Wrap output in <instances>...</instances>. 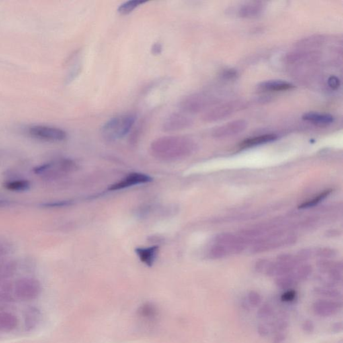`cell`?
<instances>
[{
	"mask_svg": "<svg viewBox=\"0 0 343 343\" xmlns=\"http://www.w3.org/2000/svg\"><path fill=\"white\" fill-rule=\"evenodd\" d=\"M196 150L194 140L185 136H169L157 138L150 145V153L156 159L175 161L190 157Z\"/></svg>",
	"mask_w": 343,
	"mask_h": 343,
	"instance_id": "6da1fadb",
	"label": "cell"
},
{
	"mask_svg": "<svg viewBox=\"0 0 343 343\" xmlns=\"http://www.w3.org/2000/svg\"><path fill=\"white\" fill-rule=\"evenodd\" d=\"M136 116L124 114L115 117L103 125L101 135L106 141L115 142L128 135L135 124Z\"/></svg>",
	"mask_w": 343,
	"mask_h": 343,
	"instance_id": "7a4b0ae2",
	"label": "cell"
},
{
	"mask_svg": "<svg viewBox=\"0 0 343 343\" xmlns=\"http://www.w3.org/2000/svg\"><path fill=\"white\" fill-rule=\"evenodd\" d=\"M215 104V99L205 93H195L187 95L180 101V108L186 114L204 112Z\"/></svg>",
	"mask_w": 343,
	"mask_h": 343,
	"instance_id": "3957f363",
	"label": "cell"
},
{
	"mask_svg": "<svg viewBox=\"0 0 343 343\" xmlns=\"http://www.w3.org/2000/svg\"><path fill=\"white\" fill-rule=\"evenodd\" d=\"M237 105L233 102H227L215 104L209 107L203 113L202 120L205 122H216L223 120L234 114L236 109L238 108Z\"/></svg>",
	"mask_w": 343,
	"mask_h": 343,
	"instance_id": "277c9868",
	"label": "cell"
},
{
	"mask_svg": "<svg viewBox=\"0 0 343 343\" xmlns=\"http://www.w3.org/2000/svg\"><path fill=\"white\" fill-rule=\"evenodd\" d=\"M29 134L36 139L46 142L63 141L67 133L61 129L47 126H34L29 128Z\"/></svg>",
	"mask_w": 343,
	"mask_h": 343,
	"instance_id": "5b68a950",
	"label": "cell"
},
{
	"mask_svg": "<svg viewBox=\"0 0 343 343\" xmlns=\"http://www.w3.org/2000/svg\"><path fill=\"white\" fill-rule=\"evenodd\" d=\"M194 124L192 119L183 112L173 113L164 121L163 130L166 132L180 131L190 128Z\"/></svg>",
	"mask_w": 343,
	"mask_h": 343,
	"instance_id": "8992f818",
	"label": "cell"
},
{
	"mask_svg": "<svg viewBox=\"0 0 343 343\" xmlns=\"http://www.w3.org/2000/svg\"><path fill=\"white\" fill-rule=\"evenodd\" d=\"M247 122L243 120H237L218 126L212 132V136L215 138H227L238 135L246 130Z\"/></svg>",
	"mask_w": 343,
	"mask_h": 343,
	"instance_id": "52a82bcc",
	"label": "cell"
},
{
	"mask_svg": "<svg viewBox=\"0 0 343 343\" xmlns=\"http://www.w3.org/2000/svg\"><path fill=\"white\" fill-rule=\"evenodd\" d=\"M153 178L148 175L142 173L133 172L127 175L119 182L115 183L110 186L109 190L112 191L122 190L136 185L146 184L151 182Z\"/></svg>",
	"mask_w": 343,
	"mask_h": 343,
	"instance_id": "ba28073f",
	"label": "cell"
},
{
	"mask_svg": "<svg viewBox=\"0 0 343 343\" xmlns=\"http://www.w3.org/2000/svg\"><path fill=\"white\" fill-rule=\"evenodd\" d=\"M40 288L38 282L33 280H22L15 288V294L19 299L31 300L36 298L40 293Z\"/></svg>",
	"mask_w": 343,
	"mask_h": 343,
	"instance_id": "9c48e42d",
	"label": "cell"
},
{
	"mask_svg": "<svg viewBox=\"0 0 343 343\" xmlns=\"http://www.w3.org/2000/svg\"><path fill=\"white\" fill-rule=\"evenodd\" d=\"M342 304L331 300H318L313 305V311L316 315L322 317H328L335 315L341 309Z\"/></svg>",
	"mask_w": 343,
	"mask_h": 343,
	"instance_id": "30bf717a",
	"label": "cell"
},
{
	"mask_svg": "<svg viewBox=\"0 0 343 343\" xmlns=\"http://www.w3.org/2000/svg\"><path fill=\"white\" fill-rule=\"evenodd\" d=\"M265 10V5L262 1H249L239 7L238 14L244 18H256L260 16Z\"/></svg>",
	"mask_w": 343,
	"mask_h": 343,
	"instance_id": "8fae6325",
	"label": "cell"
},
{
	"mask_svg": "<svg viewBox=\"0 0 343 343\" xmlns=\"http://www.w3.org/2000/svg\"><path fill=\"white\" fill-rule=\"evenodd\" d=\"M135 251L142 262L146 266H152L157 259L159 247L155 245L150 247H138Z\"/></svg>",
	"mask_w": 343,
	"mask_h": 343,
	"instance_id": "7c38bea8",
	"label": "cell"
},
{
	"mask_svg": "<svg viewBox=\"0 0 343 343\" xmlns=\"http://www.w3.org/2000/svg\"><path fill=\"white\" fill-rule=\"evenodd\" d=\"M303 119L316 126L321 127L329 126L334 122V118L332 115L319 112L307 113L304 115Z\"/></svg>",
	"mask_w": 343,
	"mask_h": 343,
	"instance_id": "4fadbf2b",
	"label": "cell"
},
{
	"mask_svg": "<svg viewBox=\"0 0 343 343\" xmlns=\"http://www.w3.org/2000/svg\"><path fill=\"white\" fill-rule=\"evenodd\" d=\"M259 87L264 91H283L294 88V85L282 80H269L261 83Z\"/></svg>",
	"mask_w": 343,
	"mask_h": 343,
	"instance_id": "5bb4252c",
	"label": "cell"
},
{
	"mask_svg": "<svg viewBox=\"0 0 343 343\" xmlns=\"http://www.w3.org/2000/svg\"><path fill=\"white\" fill-rule=\"evenodd\" d=\"M278 136L275 134H264V135H261L259 136H255V137L247 138L243 140L241 144H239L241 148H248L254 147V146L262 145V144L270 143V142H274L277 140Z\"/></svg>",
	"mask_w": 343,
	"mask_h": 343,
	"instance_id": "9a60e30c",
	"label": "cell"
},
{
	"mask_svg": "<svg viewBox=\"0 0 343 343\" xmlns=\"http://www.w3.org/2000/svg\"><path fill=\"white\" fill-rule=\"evenodd\" d=\"M40 311L37 308L30 307L27 309L24 315L25 328L27 331L33 330L36 328L41 320Z\"/></svg>",
	"mask_w": 343,
	"mask_h": 343,
	"instance_id": "2e32d148",
	"label": "cell"
},
{
	"mask_svg": "<svg viewBox=\"0 0 343 343\" xmlns=\"http://www.w3.org/2000/svg\"><path fill=\"white\" fill-rule=\"evenodd\" d=\"M17 325L15 316L8 313H0V331L9 332L13 330Z\"/></svg>",
	"mask_w": 343,
	"mask_h": 343,
	"instance_id": "e0dca14e",
	"label": "cell"
},
{
	"mask_svg": "<svg viewBox=\"0 0 343 343\" xmlns=\"http://www.w3.org/2000/svg\"><path fill=\"white\" fill-rule=\"evenodd\" d=\"M144 3H146V1H141V0H130V1H126L119 6L118 13L124 15L130 14L134 9Z\"/></svg>",
	"mask_w": 343,
	"mask_h": 343,
	"instance_id": "ac0fdd59",
	"label": "cell"
},
{
	"mask_svg": "<svg viewBox=\"0 0 343 343\" xmlns=\"http://www.w3.org/2000/svg\"><path fill=\"white\" fill-rule=\"evenodd\" d=\"M298 281L295 275H285L277 279L276 283L279 288L282 290H286L295 285Z\"/></svg>",
	"mask_w": 343,
	"mask_h": 343,
	"instance_id": "d6986e66",
	"label": "cell"
},
{
	"mask_svg": "<svg viewBox=\"0 0 343 343\" xmlns=\"http://www.w3.org/2000/svg\"><path fill=\"white\" fill-rule=\"evenodd\" d=\"M3 186L9 190L24 191L30 188V183L29 181L25 180H14L6 182Z\"/></svg>",
	"mask_w": 343,
	"mask_h": 343,
	"instance_id": "ffe728a7",
	"label": "cell"
},
{
	"mask_svg": "<svg viewBox=\"0 0 343 343\" xmlns=\"http://www.w3.org/2000/svg\"><path fill=\"white\" fill-rule=\"evenodd\" d=\"M332 192V190H326L323 191V192L320 193L316 197L313 198V199L304 202V203L300 204L299 208H306L312 207V206H315L316 204H319L322 200H324L325 198L328 196L329 194Z\"/></svg>",
	"mask_w": 343,
	"mask_h": 343,
	"instance_id": "44dd1931",
	"label": "cell"
},
{
	"mask_svg": "<svg viewBox=\"0 0 343 343\" xmlns=\"http://www.w3.org/2000/svg\"><path fill=\"white\" fill-rule=\"evenodd\" d=\"M315 291L317 294L327 298H339L341 296L340 291L331 288H317Z\"/></svg>",
	"mask_w": 343,
	"mask_h": 343,
	"instance_id": "7402d4cb",
	"label": "cell"
},
{
	"mask_svg": "<svg viewBox=\"0 0 343 343\" xmlns=\"http://www.w3.org/2000/svg\"><path fill=\"white\" fill-rule=\"evenodd\" d=\"M273 313H274V309H273L272 306L266 304L259 309L257 315L259 319H265L271 317Z\"/></svg>",
	"mask_w": 343,
	"mask_h": 343,
	"instance_id": "603a6c76",
	"label": "cell"
},
{
	"mask_svg": "<svg viewBox=\"0 0 343 343\" xmlns=\"http://www.w3.org/2000/svg\"><path fill=\"white\" fill-rule=\"evenodd\" d=\"M312 268L309 266H304L298 269L297 273L295 275L298 280H307L310 274H311Z\"/></svg>",
	"mask_w": 343,
	"mask_h": 343,
	"instance_id": "cb8c5ba5",
	"label": "cell"
},
{
	"mask_svg": "<svg viewBox=\"0 0 343 343\" xmlns=\"http://www.w3.org/2000/svg\"><path fill=\"white\" fill-rule=\"evenodd\" d=\"M248 301L253 307H258L262 303V299L260 294L255 291H251L248 294Z\"/></svg>",
	"mask_w": 343,
	"mask_h": 343,
	"instance_id": "d4e9b609",
	"label": "cell"
},
{
	"mask_svg": "<svg viewBox=\"0 0 343 343\" xmlns=\"http://www.w3.org/2000/svg\"><path fill=\"white\" fill-rule=\"evenodd\" d=\"M71 201H56L51 202H46L42 204L44 207H60V206H65L71 205Z\"/></svg>",
	"mask_w": 343,
	"mask_h": 343,
	"instance_id": "484cf974",
	"label": "cell"
},
{
	"mask_svg": "<svg viewBox=\"0 0 343 343\" xmlns=\"http://www.w3.org/2000/svg\"><path fill=\"white\" fill-rule=\"evenodd\" d=\"M302 328L305 333L310 334V333H313L315 331V325L311 320H307L304 322L303 325H302Z\"/></svg>",
	"mask_w": 343,
	"mask_h": 343,
	"instance_id": "4316f807",
	"label": "cell"
},
{
	"mask_svg": "<svg viewBox=\"0 0 343 343\" xmlns=\"http://www.w3.org/2000/svg\"><path fill=\"white\" fill-rule=\"evenodd\" d=\"M296 292L294 290H288L282 294L281 299L283 302H292L295 299Z\"/></svg>",
	"mask_w": 343,
	"mask_h": 343,
	"instance_id": "83f0119b",
	"label": "cell"
},
{
	"mask_svg": "<svg viewBox=\"0 0 343 343\" xmlns=\"http://www.w3.org/2000/svg\"><path fill=\"white\" fill-rule=\"evenodd\" d=\"M288 323L285 320L280 319L277 321L275 324V329L277 331L281 332V331H285L288 328Z\"/></svg>",
	"mask_w": 343,
	"mask_h": 343,
	"instance_id": "f1b7e54d",
	"label": "cell"
},
{
	"mask_svg": "<svg viewBox=\"0 0 343 343\" xmlns=\"http://www.w3.org/2000/svg\"><path fill=\"white\" fill-rule=\"evenodd\" d=\"M340 81L336 76H331L328 79V85L332 89H337L340 86Z\"/></svg>",
	"mask_w": 343,
	"mask_h": 343,
	"instance_id": "f546056e",
	"label": "cell"
},
{
	"mask_svg": "<svg viewBox=\"0 0 343 343\" xmlns=\"http://www.w3.org/2000/svg\"><path fill=\"white\" fill-rule=\"evenodd\" d=\"M257 333L262 337L268 336L269 335V329L268 327L264 325H259L257 327Z\"/></svg>",
	"mask_w": 343,
	"mask_h": 343,
	"instance_id": "4dcf8cb0",
	"label": "cell"
},
{
	"mask_svg": "<svg viewBox=\"0 0 343 343\" xmlns=\"http://www.w3.org/2000/svg\"><path fill=\"white\" fill-rule=\"evenodd\" d=\"M237 75V71H236L234 69L226 70V71H224L223 73V77L225 78V79H233V78L236 77V76Z\"/></svg>",
	"mask_w": 343,
	"mask_h": 343,
	"instance_id": "1f68e13d",
	"label": "cell"
},
{
	"mask_svg": "<svg viewBox=\"0 0 343 343\" xmlns=\"http://www.w3.org/2000/svg\"><path fill=\"white\" fill-rule=\"evenodd\" d=\"M286 340V335L278 333L273 339V343H284Z\"/></svg>",
	"mask_w": 343,
	"mask_h": 343,
	"instance_id": "d6a6232c",
	"label": "cell"
},
{
	"mask_svg": "<svg viewBox=\"0 0 343 343\" xmlns=\"http://www.w3.org/2000/svg\"><path fill=\"white\" fill-rule=\"evenodd\" d=\"M162 50H163V47L160 43H155L152 48V52L155 55L161 54Z\"/></svg>",
	"mask_w": 343,
	"mask_h": 343,
	"instance_id": "836d02e7",
	"label": "cell"
},
{
	"mask_svg": "<svg viewBox=\"0 0 343 343\" xmlns=\"http://www.w3.org/2000/svg\"><path fill=\"white\" fill-rule=\"evenodd\" d=\"M343 330V323L341 322L335 323L332 327L333 332L335 333H340Z\"/></svg>",
	"mask_w": 343,
	"mask_h": 343,
	"instance_id": "e575fe53",
	"label": "cell"
},
{
	"mask_svg": "<svg viewBox=\"0 0 343 343\" xmlns=\"http://www.w3.org/2000/svg\"><path fill=\"white\" fill-rule=\"evenodd\" d=\"M8 204V202L6 200H0V206H5Z\"/></svg>",
	"mask_w": 343,
	"mask_h": 343,
	"instance_id": "d590c367",
	"label": "cell"
}]
</instances>
